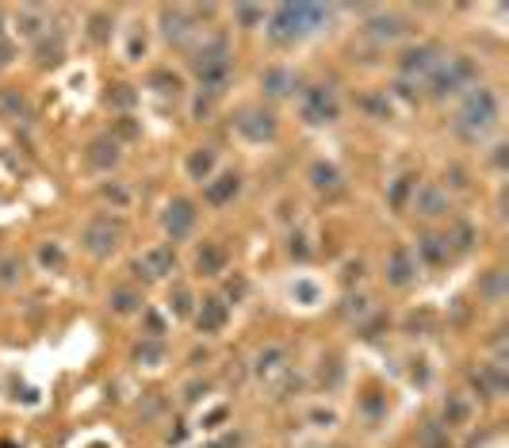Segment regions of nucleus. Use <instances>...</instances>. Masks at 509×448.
Returning <instances> with one entry per match:
<instances>
[{
  "mask_svg": "<svg viewBox=\"0 0 509 448\" xmlns=\"http://www.w3.org/2000/svg\"><path fill=\"white\" fill-rule=\"evenodd\" d=\"M92 149H96V153H92V165H115V158H119L115 142H111V146H107V142H96Z\"/></svg>",
  "mask_w": 509,
  "mask_h": 448,
  "instance_id": "25",
  "label": "nucleus"
},
{
  "mask_svg": "<svg viewBox=\"0 0 509 448\" xmlns=\"http://www.w3.org/2000/svg\"><path fill=\"white\" fill-rule=\"evenodd\" d=\"M192 223H196V207H192L188 199H173L169 211H165V230H169V238H173V241L188 238Z\"/></svg>",
  "mask_w": 509,
  "mask_h": 448,
  "instance_id": "9",
  "label": "nucleus"
},
{
  "mask_svg": "<svg viewBox=\"0 0 509 448\" xmlns=\"http://www.w3.org/2000/svg\"><path fill=\"white\" fill-rule=\"evenodd\" d=\"M115 241H119V226H111L107 218H96V223H89V230H84V249L96 253V257H107V253L115 249Z\"/></svg>",
  "mask_w": 509,
  "mask_h": 448,
  "instance_id": "7",
  "label": "nucleus"
},
{
  "mask_svg": "<svg viewBox=\"0 0 509 448\" xmlns=\"http://www.w3.org/2000/svg\"><path fill=\"white\" fill-rule=\"evenodd\" d=\"M111 307H115L119 315H127V310H134V307H138V299H134L131 291H115V295H111Z\"/></svg>",
  "mask_w": 509,
  "mask_h": 448,
  "instance_id": "26",
  "label": "nucleus"
},
{
  "mask_svg": "<svg viewBox=\"0 0 509 448\" xmlns=\"http://www.w3.org/2000/svg\"><path fill=\"white\" fill-rule=\"evenodd\" d=\"M192 66H196V73H199V84L214 96V92H222L226 81H230V46L222 39L207 42L196 58H192Z\"/></svg>",
  "mask_w": 509,
  "mask_h": 448,
  "instance_id": "3",
  "label": "nucleus"
},
{
  "mask_svg": "<svg viewBox=\"0 0 509 448\" xmlns=\"http://www.w3.org/2000/svg\"><path fill=\"white\" fill-rule=\"evenodd\" d=\"M214 169V149H196L188 158V173H192V180H207V173Z\"/></svg>",
  "mask_w": 509,
  "mask_h": 448,
  "instance_id": "17",
  "label": "nucleus"
},
{
  "mask_svg": "<svg viewBox=\"0 0 509 448\" xmlns=\"http://www.w3.org/2000/svg\"><path fill=\"white\" fill-rule=\"evenodd\" d=\"M471 238H475V230H471V226H456V234H452V238L448 241H456V249H460V253H463V249H468L471 245Z\"/></svg>",
  "mask_w": 509,
  "mask_h": 448,
  "instance_id": "29",
  "label": "nucleus"
},
{
  "mask_svg": "<svg viewBox=\"0 0 509 448\" xmlns=\"http://www.w3.org/2000/svg\"><path fill=\"white\" fill-rule=\"evenodd\" d=\"M12 280H16V265L4 261V265H0V283H12Z\"/></svg>",
  "mask_w": 509,
  "mask_h": 448,
  "instance_id": "33",
  "label": "nucleus"
},
{
  "mask_svg": "<svg viewBox=\"0 0 509 448\" xmlns=\"http://www.w3.org/2000/svg\"><path fill=\"white\" fill-rule=\"evenodd\" d=\"M468 81H475V62L448 58V66H441L433 73V96H452V92H460Z\"/></svg>",
  "mask_w": 509,
  "mask_h": 448,
  "instance_id": "4",
  "label": "nucleus"
},
{
  "mask_svg": "<svg viewBox=\"0 0 509 448\" xmlns=\"http://www.w3.org/2000/svg\"><path fill=\"white\" fill-rule=\"evenodd\" d=\"M238 19H241L246 27H253V24H261V19H264V8H249V4H241V8H238Z\"/></svg>",
  "mask_w": 509,
  "mask_h": 448,
  "instance_id": "31",
  "label": "nucleus"
},
{
  "mask_svg": "<svg viewBox=\"0 0 509 448\" xmlns=\"http://www.w3.org/2000/svg\"><path fill=\"white\" fill-rule=\"evenodd\" d=\"M468 414H471V407H468V402H463L460 395H452L448 402H444V418H448V422H463V418H468Z\"/></svg>",
  "mask_w": 509,
  "mask_h": 448,
  "instance_id": "23",
  "label": "nucleus"
},
{
  "mask_svg": "<svg viewBox=\"0 0 509 448\" xmlns=\"http://www.w3.org/2000/svg\"><path fill=\"white\" fill-rule=\"evenodd\" d=\"M498 127V96L490 88H475L468 100H463L460 115H456V131L468 142H479Z\"/></svg>",
  "mask_w": 509,
  "mask_h": 448,
  "instance_id": "2",
  "label": "nucleus"
},
{
  "mask_svg": "<svg viewBox=\"0 0 509 448\" xmlns=\"http://www.w3.org/2000/svg\"><path fill=\"white\" fill-rule=\"evenodd\" d=\"M329 12L318 8V4H279L276 12H272L268 19V39L279 42V46H288V42H295L299 35L314 31L318 24H326Z\"/></svg>",
  "mask_w": 509,
  "mask_h": 448,
  "instance_id": "1",
  "label": "nucleus"
},
{
  "mask_svg": "<svg viewBox=\"0 0 509 448\" xmlns=\"http://www.w3.org/2000/svg\"><path fill=\"white\" fill-rule=\"evenodd\" d=\"M311 176H314V188H333V184H337V169L333 165H322V161L311 169Z\"/></svg>",
  "mask_w": 509,
  "mask_h": 448,
  "instance_id": "24",
  "label": "nucleus"
},
{
  "mask_svg": "<svg viewBox=\"0 0 509 448\" xmlns=\"http://www.w3.org/2000/svg\"><path fill=\"white\" fill-rule=\"evenodd\" d=\"M173 310H176V315H188V310H192L188 288H176V291H173Z\"/></svg>",
  "mask_w": 509,
  "mask_h": 448,
  "instance_id": "30",
  "label": "nucleus"
},
{
  "mask_svg": "<svg viewBox=\"0 0 509 448\" xmlns=\"http://www.w3.org/2000/svg\"><path fill=\"white\" fill-rule=\"evenodd\" d=\"M414 207H418V215H425V218L444 215V211H448V196H444L436 184H421L418 196H414Z\"/></svg>",
  "mask_w": 509,
  "mask_h": 448,
  "instance_id": "11",
  "label": "nucleus"
},
{
  "mask_svg": "<svg viewBox=\"0 0 509 448\" xmlns=\"http://www.w3.org/2000/svg\"><path fill=\"white\" fill-rule=\"evenodd\" d=\"M398 66H402V73H406V77H421V73H429V69L436 66L433 46H414V50H406Z\"/></svg>",
  "mask_w": 509,
  "mask_h": 448,
  "instance_id": "14",
  "label": "nucleus"
},
{
  "mask_svg": "<svg viewBox=\"0 0 509 448\" xmlns=\"http://www.w3.org/2000/svg\"><path fill=\"white\" fill-rule=\"evenodd\" d=\"M238 131L246 134V138H253V142H268V138H276V119H272L268 111L249 108V111L238 115Z\"/></svg>",
  "mask_w": 509,
  "mask_h": 448,
  "instance_id": "8",
  "label": "nucleus"
},
{
  "mask_svg": "<svg viewBox=\"0 0 509 448\" xmlns=\"http://www.w3.org/2000/svg\"><path fill=\"white\" fill-rule=\"evenodd\" d=\"M196 326L203 333H219L226 326V303L222 299H203V310L196 315Z\"/></svg>",
  "mask_w": 509,
  "mask_h": 448,
  "instance_id": "15",
  "label": "nucleus"
},
{
  "mask_svg": "<svg viewBox=\"0 0 509 448\" xmlns=\"http://www.w3.org/2000/svg\"><path fill=\"white\" fill-rule=\"evenodd\" d=\"M165 35L181 42L188 35V12H165Z\"/></svg>",
  "mask_w": 509,
  "mask_h": 448,
  "instance_id": "19",
  "label": "nucleus"
},
{
  "mask_svg": "<svg viewBox=\"0 0 509 448\" xmlns=\"http://www.w3.org/2000/svg\"><path fill=\"white\" fill-rule=\"evenodd\" d=\"M0 115L19 119V115H27V104L16 96V92H0Z\"/></svg>",
  "mask_w": 509,
  "mask_h": 448,
  "instance_id": "21",
  "label": "nucleus"
},
{
  "mask_svg": "<svg viewBox=\"0 0 509 448\" xmlns=\"http://www.w3.org/2000/svg\"><path fill=\"white\" fill-rule=\"evenodd\" d=\"M234 445H238V437H226V440H219L214 448H234Z\"/></svg>",
  "mask_w": 509,
  "mask_h": 448,
  "instance_id": "35",
  "label": "nucleus"
},
{
  "mask_svg": "<svg viewBox=\"0 0 509 448\" xmlns=\"http://www.w3.org/2000/svg\"><path fill=\"white\" fill-rule=\"evenodd\" d=\"M371 35H376V39H398V35H402V24H398V19H371Z\"/></svg>",
  "mask_w": 509,
  "mask_h": 448,
  "instance_id": "22",
  "label": "nucleus"
},
{
  "mask_svg": "<svg viewBox=\"0 0 509 448\" xmlns=\"http://www.w3.org/2000/svg\"><path fill=\"white\" fill-rule=\"evenodd\" d=\"M414 272H418V265H414L410 249H394L391 261H387V280H391L394 288H406V283L414 280Z\"/></svg>",
  "mask_w": 509,
  "mask_h": 448,
  "instance_id": "12",
  "label": "nucleus"
},
{
  "mask_svg": "<svg viewBox=\"0 0 509 448\" xmlns=\"http://www.w3.org/2000/svg\"><path fill=\"white\" fill-rule=\"evenodd\" d=\"M142 357H146V360H161V348H157V345H146V348H142Z\"/></svg>",
  "mask_w": 509,
  "mask_h": 448,
  "instance_id": "34",
  "label": "nucleus"
},
{
  "mask_svg": "<svg viewBox=\"0 0 509 448\" xmlns=\"http://www.w3.org/2000/svg\"><path fill=\"white\" fill-rule=\"evenodd\" d=\"M418 253H421V261H425V265H444V257H448V241L425 234V238L418 241Z\"/></svg>",
  "mask_w": 509,
  "mask_h": 448,
  "instance_id": "16",
  "label": "nucleus"
},
{
  "mask_svg": "<svg viewBox=\"0 0 509 448\" xmlns=\"http://www.w3.org/2000/svg\"><path fill=\"white\" fill-rule=\"evenodd\" d=\"M39 257H42V265H62V249L58 245H42Z\"/></svg>",
  "mask_w": 509,
  "mask_h": 448,
  "instance_id": "32",
  "label": "nucleus"
},
{
  "mask_svg": "<svg viewBox=\"0 0 509 448\" xmlns=\"http://www.w3.org/2000/svg\"><path fill=\"white\" fill-rule=\"evenodd\" d=\"M410 188H414L410 176H402V180H398V184L391 188V203H394V207H402V203H406V192H410Z\"/></svg>",
  "mask_w": 509,
  "mask_h": 448,
  "instance_id": "28",
  "label": "nucleus"
},
{
  "mask_svg": "<svg viewBox=\"0 0 509 448\" xmlns=\"http://www.w3.org/2000/svg\"><path fill=\"white\" fill-rule=\"evenodd\" d=\"M288 88H291L288 69H268V73H264V92H268V96H284Z\"/></svg>",
  "mask_w": 509,
  "mask_h": 448,
  "instance_id": "18",
  "label": "nucleus"
},
{
  "mask_svg": "<svg viewBox=\"0 0 509 448\" xmlns=\"http://www.w3.org/2000/svg\"><path fill=\"white\" fill-rule=\"evenodd\" d=\"M196 268L203 276H219L222 268H226V249H222L219 241H203V249L196 253Z\"/></svg>",
  "mask_w": 509,
  "mask_h": 448,
  "instance_id": "13",
  "label": "nucleus"
},
{
  "mask_svg": "<svg viewBox=\"0 0 509 448\" xmlns=\"http://www.w3.org/2000/svg\"><path fill=\"white\" fill-rule=\"evenodd\" d=\"M238 188H241L238 173H222V176H214V180L203 188V199H207V203H214V207H222V203H230V199L238 196Z\"/></svg>",
  "mask_w": 509,
  "mask_h": 448,
  "instance_id": "10",
  "label": "nucleus"
},
{
  "mask_svg": "<svg viewBox=\"0 0 509 448\" xmlns=\"http://www.w3.org/2000/svg\"><path fill=\"white\" fill-rule=\"evenodd\" d=\"M19 31H24L27 39H39V31H42V12H39V8H24V12H19Z\"/></svg>",
  "mask_w": 509,
  "mask_h": 448,
  "instance_id": "20",
  "label": "nucleus"
},
{
  "mask_svg": "<svg viewBox=\"0 0 509 448\" xmlns=\"http://www.w3.org/2000/svg\"><path fill=\"white\" fill-rule=\"evenodd\" d=\"M176 268V257H173V249H146L138 257V265H134V272L142 276V280H161V276H169Z\"/></svg>",
  "mask_w": 509,
  "mask_h": 448,
  "instance_id": "6",
  "label": "nucleus"
},
{
  "mask_svg": "<svg viewBox=\"0 0 509 448\" xmlns=\"http://www.w3.org/2000/svg\"><path fill=\"white\" fill-rule=\"evenodd\" d=\"M337 96L329 84H311V88L303 92V119L306 123H333L337 119Z\"/></svg>",
  "mask_w": 509,
  "mask_h": 448,
  "instance_id": "5",
  "label": "nucleus"
},
{
  "mask_svg": "<svg viewBox=\"0 0 509 448\" xmlns=\"http://www.w3.org/2000/svg\"><path fill=\"white\" fill-rule=\"evenodd\" d=\"M279 360H284V348H268V353H264L261 357V364H257V372H272V368H279Z\"/></svg>",
  "mask_w": 509,
  "mask_h": 448,
  "instance_id": "27",
  "label": "nucleus"
}]
</instances>
